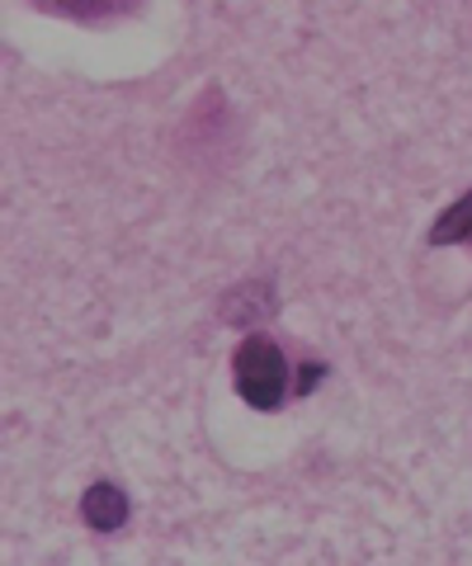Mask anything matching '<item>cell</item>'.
I'll use <instances>...</instances> for the list:
<instances>
[{
	"mask_svg": "<svg viewBox=\"0 0 472 566\" xmlns=\"http://www.w3.org/2000/svg\"><path fill=\"white\" fill-rule=\"evenodd\" d=\"M232 378H237V392L255 411H279L289 401V359L284 349L265 335H247L232 354Z\"/></svg>",
	"mask_w": 472,
	"mask_h": 566,
	"instance_id": "cell-1",
	"label": "cell"
},
{
	"mask_svg": "<svg viewBox=\"0 0 472 566\" xmlns=\"http://www.w3.org/2000/svg\"><path fill=\"white\" fill-rule=\"evenodd\" d=\"M81 520L95 528V534H114V528L128 524V495L114 482H95L81 495Z\"/></svg>",
	"mask_w": 472,
	"mask_h": 566,
	"instance_id": "cell-2",
	"label": "cell"
},
{
	"mask_svg": "<svg viewBox=\"0 0 472 566\" xmlns=\"http://www.w3.org/2000/svg\"><path fill=\"white\" fill-rule=\"evenodd\" d=\"M143 0H39V10L52 14H66V20H81V24H99V20H118V14L137 10Z\"/></svg>",
	"mask_w": 472,
	"mask_h": 566,
	"instance_id": "cell-3",
	"label": "cell"
},
{
	"mask_svg": "<svg viewBox=\"0 0 472 566\" xmlns=\"http://www.w3.org/2000/svg\"><path fill=\"white\" fill-rule=\"evenodd\" d=\"M468 237H472V189L453 208L440 212V222H434V232H430V245H459Z\"/></svg>",
	"mask_w": 472,
	"mask_h": 566,
	"instance_id": "cell-4",
	"label": "cell"
}]
</instances>
